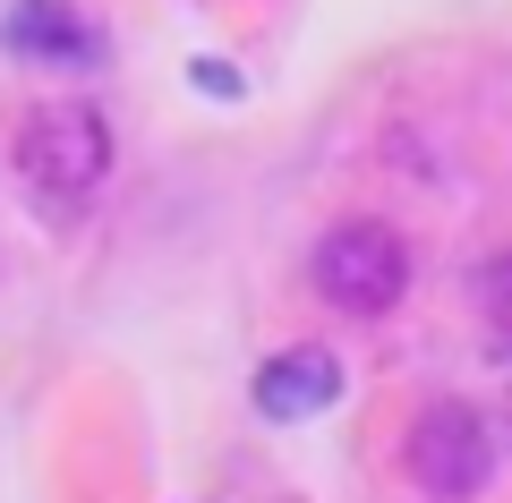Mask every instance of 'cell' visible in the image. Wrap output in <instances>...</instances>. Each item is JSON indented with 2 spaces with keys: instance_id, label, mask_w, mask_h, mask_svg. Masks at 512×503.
I'll use <instances>...</instances> for the list:
<instances>
[{
  "instance_id": "cell-6",
  "label": "cell",
  "mask_w": 512,
  "mask_h": 503,
  "mask_svg": "<svg viewBox=\"0 0 512 503\" xmlns=\"http://www.w3.org/2000/svg\"><path fill=\"white\" fill-rule=\"evenodd\" d=\"M470 307H478L487 333H504V342H512V248L487 256V265H470Z\"/></svg>"
},
{
  "instance_id": "cell-5",
  "label": "cell",
  "mask_w": 512,
  "mask_h": 503,
  "mask_svg": "<svg viewBox=\"0 0 512 503\" xmlns=\"http://www.w3.org/2000/svg\"><path fill=\"white\" fill-rule=\"evenodd\" d=\"M333 393H342V359H333V350H316V342L265 359V376H256V410L282 418V427H291V418L333 410Z\"/></svg>"
},
{
  "instance_id": "cell-1",
  "label": "cell",
  "mask_w": 512,
  "mask_h": 503,
  "mask_svg": "<svg viewBox=\"0 0 512 503\" xmlns=\"http://www.w3.org/2000/svg\"><path fill=\"white\" fill-rule=\"evenodd\" d=\"M18 180L43 214H77L111 180V120L94 103H43L18 128Z\"/></svg>"
},
{
  "instance_id": "cell-4",
  "label": "cell",
  "mask_w": 512,
  "mask_h": 503,
  "mask_svg": "<svg viewBox=\"0 0 512 503\" xmlns=\"http://www.w3.org/2000/svg\"><path fill=\"white\" fill-rule=\"evenodd\" d=\"M0 52L43 60V69H77V60H94V26L69 0H9L0 9Z\"/></svg>"
},
{
  "instance_id": "cell-2",
  "label": "cell",
  "mask_w": 512,
  "mask_h": 503,
  "mask_svg": "<svg viewBox=\"0 0 512 503\" xmlns=\"http://www.w3.org/2000/svg\"><path fill=\"white\" fill-rule=\"evenodd\" d=\"M308 282H316V299L342 307V316H393L402 290H410V248H402L393 222L350 214L308 248Z\"/></svg>"
},
{
  "instance_id": "cell-3",
  "label": "cell",
  "mask_w": 512,
  "mask_h": 503,
  "mask_svg": "<svg viewBox=\"0 0 512 503\" xmlns=\"http://www.w3.org/2000/svg\"><path fill=\"white\" fill-rule=\"evenodd\" d=\"M410 478H419V495L436 503H470L478 486L495 478V427L487 410H470V401H427L419 418H410Z\"/></svg>"
}]
</instances>
